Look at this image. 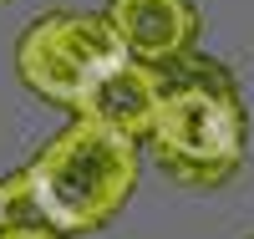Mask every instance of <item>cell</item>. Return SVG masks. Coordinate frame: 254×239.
Listing matches in <instances>:
<instances>
[{"mask_svg": "<svg viewBox=\"0 0 254 239\" xmlns=\"http://www.w3.org/2000/svg\"><path fill=\"white\" fill-rule=\"evenodd\" d=\"M10 224V209H5V183H0V229Z\"/></svg>", "mask_w": 254, "mask_h": 239, "instance_id": "obj_7", "label": "cell"}, {"mask_svg": "<svg viewBox=\"0 0 254 239\" xmlns=\"http://www.w3.org/2000/svg\"><path fill=\"white\" fill-rule=\"evenodd\" d=\"M137 188V143L71 117L5 183L10 224H46L56 234L107 229Z\"/></svg>", "mask_w": 254, "mask_h": 239, "instance_id": "obj_1", "label": "cell"}, {"mask_svg": "<svg viewBox=\"0 0 254 239\" xmlns=\"http://www.w3.org/2000/svg\"><path fill=\"white\" fill-rule=\"evenodd\" d=\"M127 51L117 46L112 26L102 15H76V10H46L36 15L15 41V72L36 97L76 107L81 92Z\"/></svg>", "mask_w": 254, "mask_h": 239, "instance_id": "obj_3", "label": "cell"}, {"mask_svg": "<svg viewBox=\"0 0 254 239\" xmlns=\"http://www.w3.org/2000/svg\"><path fill=\"white\" fill-rule=\"evenodd\" d=\"M158 107H163L158 72L132 61V56H122L81 92V102L71 112L81 122H92V127H107V133L127 138V143H147L153 127H158Z\"/></svg>", "mask_w": 254, "mask_h": 239, "instance_id": "obj_5", "label": "cell"}, {"mask_svg": "<svg viewBox=\"0 0 254 239\" xmlns=\"http://www.w3.org/2000/svg\"><path fill=\"white\" fill-rule=\"evenodd\" d=\"M0 239H66V234H56V229H46V224H5Z\"/></svg>", "mask_w": 254, "mask_h": 239, "instance_id": "obj_6", "label": "cell"}, {"mask_svg": "<svg viewBox=\"0 0 254 239\" xmlns=\"http://www.w3.org/2000/svg\"><path fill=\"white\" fill-rule=\"evenodd\" d=\"M102 20L112 26L117 46L142 67H173L198 41V10L193 0H107Z\"/></svg>", "mask_w": 254, "mask_h": 239, "instance_id": "obj_4", "label": "cell"}, {"mask_svg": "<svg viewBox=\"0 0 254 239\" xmlns=\"http://www.w3.org/2000/svg\"><path fill=\"white\" fill-rule=\"evenodd\" d=\"M249 239H254V234H249Z\"/></svg>", "mask_w": 254, "mask_h": 239, "instance_id": "obj_8", "label": "cell"}, {"mask_svg": "<svg viewBox=\"0 0 254 239\" xmlns=\"http://www.w3.org/2000/svg\"><path fill=\"white\" fill-rule=\"evenodd\" d=\"M163 81V107L147 148L158 163L188 188H219L239 173L249 122L239 86L219 61L208 56H183L158 72Z\"/></svg>", "mask_w": 254, "mask_h": 239, "instance_id": "obj_2", "label": "cell"}]
</instances>
